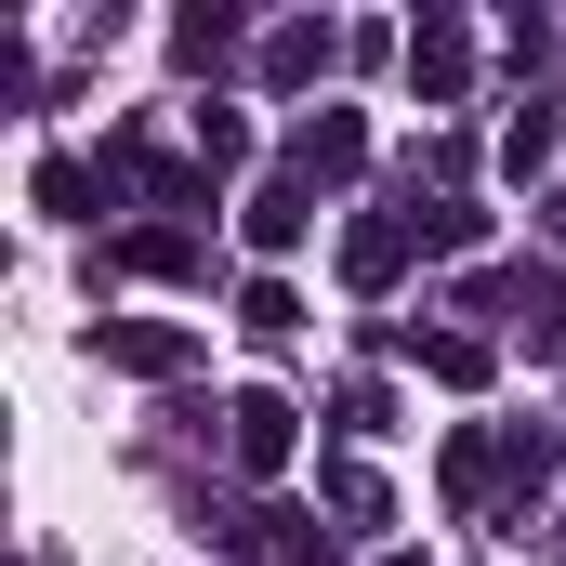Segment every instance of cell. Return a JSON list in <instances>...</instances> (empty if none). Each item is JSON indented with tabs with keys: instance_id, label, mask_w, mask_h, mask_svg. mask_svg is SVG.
<instances>
[{
	"instance_id": "6da1fadb",
	"label": "cell",
	"mask_w": 566,
	"mask_h": 566,
	"mask_svg": "<svg viewBox=\"0 0 566 566\" xmlns=\"http://www.w3.org/2000/svg\"><path fill=\"white\" fill-rule=\"evenodd\" d=\"M93 369H119V382H185V369H198V329H171V316H93Z\"/></svg>"
},
{
	"instance_id": "4fadbf2b",
	"label": "cell",
	"mask_w": 566,
	"mask_h": 566,
	"mask_svg": "<svg viewBox=\"0 0 566 566\" xmlns=\"http://www.w3.org/2000/svg\"><path fill=\"white\" fill-rule=\"evenodd\" d=\"M238 329H251V343H290V329H303L290 277H251V290H238Z\"/></svg>"
},
{
	"instance_id": "2e32d148",
	"label": "cell",
	"mask_w": 566,
	"mask_h": 566,
	"mask_svg": "<svg viewBox=\"0 0 566 566\" xmlns=\"http://www.w3.org/2000/svg\"><path fill=\"white\" fill-rule=\"evenodd\" d=\"M474 238H488V224H474L461 198H434V211H422V251H474Z\"/></svg>"
},
{
	"instance_id": "7a4b0ae2",
	"label": "cell",
	"mask_w": 566,
	"mask_h": 566,
	"mask_svg": "<svg viewBox=\"0 0 566 566\" xmlns=\"http://www.w3.org/2000/svg\"><path fill=\"white\" fill-rule=\"evenodd\" d=\"M409 93H422V106H461V93H474V27H461V13H422V27H409Z\"/></svg>"
},
{
	"instance_id": "277c9868",
	"label": "cell",
	"mask_w": 566,
	"mask_h": 566,
	"mask_svg": "<svg viewBox=\"0 0 566 566\" xmlns=\"http://www.w3.org/2000/svg\"><path fill=\"white\" fill-rule=\"evenodd\" d=\"M396 356H409V369H422V382H448V396H474V382H488V369H501V356H488V343H474V329H396Z\"/></svg>"
},
{
	"instance_id": "8992f818",
	"label": "cell",
	"mask_w": 566,
	"mask_h": 566,
	"mask_svg": "<svg viewBox=\"0 0 566 566\" xmlns=\"http://www.w3.org/2000/svg\"><path fill=\"white\" fill-rule=\"evenodd\" d=\"M409 238H422V224H396V211L343 224V277H356V290H396V277H409Z\"/></svg>"
},
{
	"instance_id": "d6986e66",
	"label": "cell",
	"mask_w": 566,
	"mask_h": 566,
	"mask_svg": "<svg viewBox=\"0 0 566 566\" xmlns=\"http://www.w3.org/2000/svg\"><path fill=\"white\" fill-rule=\"evenodd\" d=\"M382 566H422V554H382Z\"/></svg>"
},
{
	"instance_id": "7c38bea8",
	"label": "cell",
	"mask_w": 566,
	"mask_h": 566,
	"mask_svg": "<svg viewBox=\"0 0 566 566\" xmlns=\"http://www.w3.org/2000/svg\"><path fill=\"white\" fill-rule=\"evenodd\" d=\"M554 93H527V106H514V119H501V171H514V185H527V171H554Z\"/></svg>"
},
{
	"instance_id": "52a82bcc",
	"label": "cell",
	"mask_w": 566,
	"mask_h": 566,
	"mask_svg": "<svg viewBox=\"0 0 566 566\" xmlns=\"http://www.w3.org/2000/svg\"><path fill=\"white\" fill-rule=\"evenodd\" d=\"M488 488H501V501L527 514V501L554 488V434H541V422H514V434H501V448H488Z\"/></svg>"
},
{
	"instance_id": "5bb4252c",
	"label": "cell",
	"mask_w": 566,
	"mask_h": 566,
	"mask_svg": "<svg viewBox=\"0 0 566 566\" xmlns=\"http://www.w3.org/2000/svg\"><path fill=\"white\" fill-rule=\"evenodd\" d=\"M171 53H185V66H224V53H238V13H185Z\"/></svg>"
},
{
	"instance_id": "9c48e42d",
	"label": "cell",
	"mask_w": 566,
	"mask_h": 566,
	"mask_svg": "<svg viewBox=\"0 0 566 566\" xmlns=\"http://www.w3.org/2000/svg\"><path fill=\"white\" fill-rule=\"evenodd\" d=\"M119 264H133V277H198V264H211V251H198V224H133V238H119Z\"/></svg>"
},
{
	"instance_id": "e0dca14e",
	"label": "cell",
	"mask_w": 566,
	"mask_h": 566,
	"mask_svg": "<svg viewBox=\"0 0 566 566\" xmlns=\"http://www.w3.org/2000/svg\"><path fill=\"white\" fill-rule=\"evenodd\" d=\"M198 158L224 171V158H251V133H238V106H198Z\"/></svg>"
},
{
	"instance_id": "8fae6325",
	"label": "cell",
	"mask_w": 566,
	"mask_h": 566,
	"mask_svg": "<svg viewBox=\"0 0 566 566\" xmlns=\"http://www.w3.org/2000/svg\"><path fill=\"white\" fill-rule=\"evenodd\" d=\"M316 66H329V27H316V13H290V27H264V80H277V93H303Z\"/></svg>"
},
{
	"instance_id": "5b68a950",
	"label": "cell",
	"mask_w": 566,
	"mask_h": 566,
	"mask_svg": "<svg viewBox=\"0 0 566 566\" xmlns=\"http://www.w3.org/2000/svg\"><path fill=\"white\" fill-rule=\"evenodd\" d=\"M290 171H303V185H356V171H369V119H343V106H329V119H303Z\"/></svg>"
},
{
	"instance_id": "30bf717a",
	"label": "cell",
	"mask_w": 566,
	"mask_h": 566,
	"mask_svg": "<svg viewBox=\"0 0 566 566\" xmlns=\"http://www.w3.org/2000/svg\"><path fill=\"white\" fill-rule=\"evenodd\" d=\"M27 198H40L53 224H93V198H106V171H93V158H40V171H27Z\"/></svg>"
},
{
	"instance_id": "ba28073f",
	"label": "cell",
	"mask_w": 566,
	"mask_h": 566,
	"mask_svg": "<svg viewBox=\"0 0 566 566\" xmlns=\"http://www.w3.org/2000/svg\"><path fill=\"white\" fill-rule=\"evenodd\" d=\"M238 224H251V251H303V224H316V185H303V171H277V185H264Z\"/></svg>"
},
{
	"instance_id": "ac0fdd59",
	"label": "cell",
	"mask_w": 566,
	"mask_h": 566,
	"mask_svg": "<svg viewBox=\"0 0 566 566\" xmlns=\"http://www.w3.org/2000/svg\"><path fill=\"white\" fill-rule=\"evenodd\" d=\"M541 224H554V238H566V185H554V211H541Z\"/></svg>"
},
{
	"instance_id": "9a60e30c",
	"label": "cell",
	"mask_w": 566,
	"mask_h": 566,
	"mask_svg": "<svg viewBox=\"0 0 566 566\" xmlns=\"http://www.w3.org/2000/svg\"><path fill=\"white\" fill-rule=\"evenodd\" d=\"M329 514H356V527H382V474H369V461H329Z\"/></svg>"
},
{
	"instance_id": "3957f363",
	"label": "cell",
	"mask_w": 566,
	"mask_h": 566,
	"mask_svg": "<svg viewBox=\"0 0 566 566\" xmlns=\"http://www.w3.org/2000/svg\"><path fill=\"white\" fill-rule=\"evenodd\" d=\"M290 448H303L290 396H238V409H224V461H238V474H290Z\"/></svg>"
}]
</instances>
